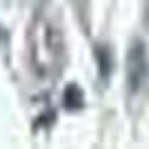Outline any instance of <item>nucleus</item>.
Wrapping results in <instances>:
<instances>
[{
    "label": "nucleus",
    "instance_id": "obj_1",
    "mask_svg": "<svg viewBox=\"0 0 149 149\" xmlns=\"http://www.w3.org/2000/svg\"><path fill=\"white\" fill-rule=\"evenodd\" d=\"M149 78V56L143 40H134L127 51V85L131 93H138Z\"/></svg>",
    "mask_w": 149,
    "mask_h": 149
}]
</instances>
